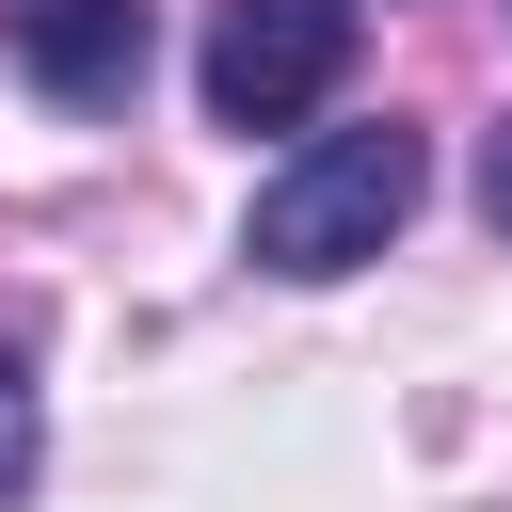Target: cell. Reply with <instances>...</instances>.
Here are the masks:
<instances>
[{
    "label": "cell",
    "mask_w": 512,
    "mask_h": 512,
    "mask_svg": "<svg viewBox=\"0 0 512 512\" xmlns=\"http://www.w3.org/2000/svg\"><path fill=\"white\" fill-rule=\"evenodd\" d=\"M416 192H432V144H416V128H304V144L256 176L240 256L288 272V288H336V272H368V256L416 224Z\"/></svg>",
    "instance_id": "obj_1"
},
{
    "label": "cell",
    "mask_w": 512,
    "mask_h": 512,
    "mask_svg": "<svg viewBox=\"0 0 512 512\" xmlns=\"http://www.w3.org/2000/svg\"><path fill=\"white\" fill-rule=\"evenodd\" d=\"M192 80H208V128H304L352 80V0H224Z\"/></svg>",
    "instance_id": "obj_2"
},
{
    "label": "cell",
    "mask_w": 512,
    "mask_h": 512,
    "mask_svg": "<svg viewBox=\"0 0 512 512\" xmlns=\"http://www.w3.org/2000/svg\"><path fill=\"white\" fill-rule=\"evenodd\" d=\"M0 48L64 96V112H112L144 80V0H0Z\"/></svg>",
    "instance_id": "obj_3"
},
{
    "label": "cell",
    "mask_w": 512,
    "mask_h": 512,
    "mask_svg": "<svg viewBox=\"0 0 512 512\" xmlns=\"http://www.w3.org/2000/svg\"><path fill=\"white\" fill-rule=\"evenodd\" d=\"M32 464H48V400H32V368L0 352V512L32 496Z\"/></svg>",
    "instance_id": "obj_4"
},
{
    "label": "cell",
    "mask_w": 512,
    "mask_h": 512,
    "mask_svg": "<svg viewBox=\"0 0 512 512\" xmlns=\"http://www.w3.org/2000/svg\"><path fill=\"white\" fill-rule=\"evenodd\" d=\"M480 208H496V240H512V128L480 144Z\"/></svg>",
    "instance_id": "obj_5"
}]
</instances>
